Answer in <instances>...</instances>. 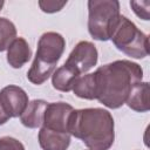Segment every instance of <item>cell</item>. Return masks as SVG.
Wrapping results in <instances>:
<instances>
[{
	"mask_svg": "<svg viewBox=\"0 0 150 150\" xmlns=\"http://www.w3.org/2000/svg\"><path fill=\"white\" fill-rule=\"evenodd\" d=\"M96 100L103 105L117 109L125 103L135 83L142 81L141 66L128 60H118L100 67L95 71Z\"/></svg>",
	"mask_w": 150,
	"mask_h": 150,
	"instance_id": "6da1fadb",
	"label": "cell"
},
{
	"mask_svg": "<svg viewBox=\"0 0 150 150\" xmlns=\"http://www.w3.org/2000/svg\"><path fill=\"white\" fill-rule=\"evenodd\" d=\"M68 132L81 139L90 150H108L115 138L114 118L101 108L73 110Z\"/></svg>",
	"mask_w": 150,
	"mask_h": 150,
	"instance_id": "7a4b0ae2",
	"label": "cell"
},
{
	"mask_svg": "<svg viewBox=\"0 0 150 150\" xmlns=\"http://www.w3.org/2000/svg\"><path fill=\"white\" fill-rule=\"evenodd\" d=\"M63 36L55 32H47L41 35L38 42V50L27 79L34 84H42L53 74L57 61L64 50Z\"/></svg>",
	"mask_w": 150,
	"mask_h": 150,
	"instance_id": "3957f363",
	"label": "cell"
},
{
	"mask_svg": "<svg viewBox=\"0 0 150 150\" xmlns=\"http://www.w3.org/2000/svg\"><path fill=\"white\" fill-rule=\"evenodd\" d=\"M110 40L114 45L127 54L135 59H143L149 54V39L141 32L134 22L128 18L120 15L112 32Z\"/></svg>",
	"mask_w": 150,
	"mask_h": 150,
	"instance_id": "277c9868",
	"label": "cell"
},
{
	"mask_svg": "<svg viewBox=\"0 0 150 150\" xmlns=\"http://www.w3.org/2000/svg\"><path fill=\"white\" fill-rule=\"evenodd\" d=\"M88 30L95 40L107 41L120 18V2L116 0L88 1Z\"/></svg>",
	"mask_w": 150,
	"mask_h": 150,
	"instance_id": "5b68a950",
	"label": "cell"
},
{
	"mask_svg": "<svg viewBox=\"0 0 150 150\" xmlns=\"http://www.w3.org/2000/svg\"><path fill=\"white\" fill-rule=\"evenodd\" d=\"M97 62V49L88 41L79 42L69 54L64 66L70 68L76 75H81L91 69Z\"/></svg>",
	"mask_w": 150,
	"mask_h": 150,
	"instance_id": "8992f818",
	"label": "cell"
},
{
	"mask_svg": "<svg viewBox=\"0 0 150 150\" xmlns=\"http://www.w3.org/2000/svg\"><path fill=\"white\" fill-rule=\"evenodd\" d=\"M73 110V107L64 102L48 103L43 116V127L53 131L69 134L68 123Z\"/></svg>",
	"mask_w": 150,
	"mask_h": 150,
	"instance_id": "52a82bcc",
	"label": "cell"
},
{
	"mask_svg": "<svg viewBox=\"0 0 150 150\" xmlns=\"http://www.w3.org/2000/svg\"><path fill=\"white\" fill-rule=\"evenodd\" d=\"M0 103L8 117L21 116L28 104L26 91L18 86H7L0 91Z\"/></svg>",
	"mask_w": 150,
	"mask_h": 150,
	"instance_id": "ba28073f",
	"label": "cell"
},
{
	"mask_svg": "<svg viewBox=\"0 0 150 150\" xmlns=\"http://www.w3.org/2000/svg\"><path fill=\"white\" fill-rule=\"evenodd\" d=\"M39 143L43 150H67L70 136L69 134L53 131L42 127L39 131Z\"/></svg>",
	"mask_w": 150,
	"mask_h": 150,
	"instance_id": "9c48e42d",
	"label": "cell"
},
{
	"mask_svg": "<svg viewBox=\"0 0 150 150\" xmlns=\"http://www.w3.org/2000/svg\"><path fill=\"white\" fill-rule=\"evenodd\" d=\"M48 103L43 100H33L28 102L20 116L21 123L27 128H38L43 123V116Z\"/></svg>",
	"mask_w": 150,
	"mask_h": 150,
	"instance_id": "30bf717a",
	"label": "cell"
},
{
	"mask_svg": "<svg viewBox=\"0 0 150 150\" xmlns=\"http://www.w3.org/2000/svg\"><path fill=\"white\" fill-rule=\"evenodd\" d=\"M32 56V50L23 38H15V40L7 48V62L13 68H21Z\"/></svg>",
	"mask_w": 150,
	"mask_h": 150,
	"instance_id": "8fae6325",
	"label": "cell"
},
{
	"mask_svg": "<svg viewBox=\"0 0 150 150\" xmlns=\"http://www.w3.org/2000/svg\"><path fill=\"white\" fill-rule=\"evenodd\" d=\"M127 105L135 111L144 112L150 108L149 103V83L148 82H137L134 84L127 101Z\"/></svg>",
	"mask_w": 150,
	"mask_h": 150,
	"instance_id": "7c38bea8",
	"label": "cell"
},
{
	"mask_svg": "<svg viewBox=\"0 0 150 150\" xmlns=\"http://www.w3.org/2000/svg\"><path fill=\"white\" fill-rule=\"evenodd\" d=\"M80 76L76 75L70 68L67 66H61L53 73L52 83L53 87L60 91H70L74 88L75 82Z\"/></svg>",
	"mask_w": 150,
	"mask_h": 150,
	"instance_id": "4fadbf2b",
	"label": "cell"
},
{
	"mask_svg": "<svg viewBox=\"0 0 150 150\" xmlns=\"http://www.w3.org/2000/svg\"><path fill=\"white\" fill-rule=\"evenodd\" d=\"M96 77L95 73L80 76L74 84L73 91L76 96L86 100L96 98Z\"/></svg>",
	"mask_w": 150,
	"mask_h": 150,
	"instance_id": "5bb4252c",
	"label": "cell"
},
{
	"mask_svg": "<svg viewBox=\"0 0 150 150\" xmlns=\"http://www.w3.org/2000/svg\"><path fill=\"white\" fill-rule=\"evenodd\" d=\"M16 29L12 21L6 18H0V52L6 50L15 40Z\"/></svg>",
	"mask_w": 150,
	"mask_h": 150,
	"instance_id": "9a60e30c",
	"label": "cell"
},
{
	"mask_svg": "<svg viewBox=\"0 0 150 150\" xmlns=\"http://www.w3.org/2000/svg\"><path fill=\"white\" fill-rule=\"evenodd\" d=\"M130 6L135 14L143 19V20H149V7H150V1L144 0V1H130Z\"/></svg>",
	"mask_w": 150,
	"mask_h": 150,
	"instance_id": "2e32d148",
	"label": "cell"
},
{
	"mask_svg": "<svg viewBox=\"0 0 150 150\" xmlns=\"http://www.w3.org/2000/svg\"><path fill=\"white\" fill-rule=\"evenodd\" d=\"M0 150H25V146L16 138L7 136L0 138Z\"/></svg>",
	"mask_w": 150,
	"mask_h": 150,
	"instance_id": "e0dca14e",
	"label": "cell"
},
{
	"mask_svg": "<svg viewBox=\"0 0 150 150\" xmlns=\"http://www.w3.org/2000/svg\"><path fill=\"white\" fill-rule=\"evenodd\" d=\"M66 4L67 1H43V0L39 1V6L45 13L59 12L66 6Z\"/></svg>",
	"mask_w": 150,
	"mask_h": 150,
	"instance_id": "ac0fdd59",
	"label": "cell"
},
{
	"mask_svg": "<svg viewBox=\"0 0 150 150\" xmlns=\"http://www.w3.org/2000/svg\"><path fill=\"white\" fill-rule=\"evenodd\" d=\"M8 115L5 112V110H4V108H2V105H1V103H0V125L1 124H5L7 121H8Z\"/></svg>",
	"mask_w": 150,
	"mask_h": 150,
	"instance_id": "d6986e66",
	"label": "cell"
},
{
	"mask_svg": "<svg viewBox=\"0 0 150 150\" xmlns=\"http://www.w3.org/2000/svg\"><path fill=\"white\" fill-rule=\"evenodd\" d=\"M4 4H5V2H4L2 0H0V11H1V8H2V6H4Z\"/></svg>",
	"mask_w": 150,
	"mask_h": 150,
	"instance_id": "ffe728a7",
	"label": "cell"
}]
</instances>
